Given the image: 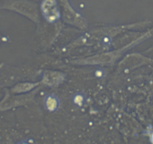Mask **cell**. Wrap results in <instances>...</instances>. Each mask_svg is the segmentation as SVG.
<instances>
[{
	"label": "cell",
	"mask_w": 153,
	"mask_h": 144,
	"mask_svg": "<svg viewBox=\"0 0 153 144\" xmlns=\"http://www.w3.org/2000/svg\"><path fill=\"white\" fill-rule=\"evenodd\" d=\"M34 86L35 85L33 83H21L16 87L15 91H17V92H26V91L32 89L34 87Z\"/></svg>",
	"instance_id": "5"
},
{
	"label": "cell",
	"mask_w": 153,
	"mask_h": 144,
	"mask_svg": "<svg viewBox=\"0 0 153 144\" xmlns=\"http://www.w3.org/2000/svg\"><path fill=\"white\" fill-rule=\"evenodd\" d=\"M113 59V56L110 54H102L100 56H96L95 57H92L84 62V63L87 64H101V63H107L110 62Z\"/></svg>",
	"instance_id": "3"
},
{
	"label": "cell",
	"mask_w": 153,
	"mask_h": 144,
	"mask_svg": "<svg viewBox=\"0 0 153 144\" xmlns=\"http://www.w3.org/2000/svg\"><path fill=\"white\" fill-rule=\"evenodd\" d=\"M45 107L49 111H55L59 106V99L56 96L53 95H49L46 96L45 100Z\"/></svg>",
	"instance_id": "4"
},
{
	"label": "cell",
	"mask_w": 153,
	"mask_h": 144,
	"mask_svg": "<svg viewBox=\"0 0 153 144\" xmlns=\"http://www.w3.org/2000/svg\"><path fill=\"white\" fill-rule=\"evenodd\" d=\"M41 8L44 17L49 22H54L59 18V11L56 0H44Z\"/></svg>",
	"instance_id": "1"
},
{
	"label": "cell",
	"mask_w": 153,
	"mask_h": 144,
	"mask_svg": "<svg viewBox=\"0 0 153 144\" xmlns=\"http://www.w3.org/2000/svg\"><path fill=\"white\" fill-rule=\"evenodd\" d=\"M44 82L48 85H57L61 83L64 79V75L62 73L56 71H47L44 75Z\"/></svg>",
	"instance_id": "2"
},
{
	"label": "cell",
	"mask_w": 153,
	"mask_h": 144,
	"mask_svg": "<svg viewBox=\"0 0 153 144\" xmlns=\"http://www.w3.org/2000/svg\"><path fill=\"white\" fill-rule=\"evenodd\" d=\"M73 101L76 105H83L85 102V96L81 93H76L74 95Z\"/></svg>",
	"instance_id": "6"
}]
</instances>
